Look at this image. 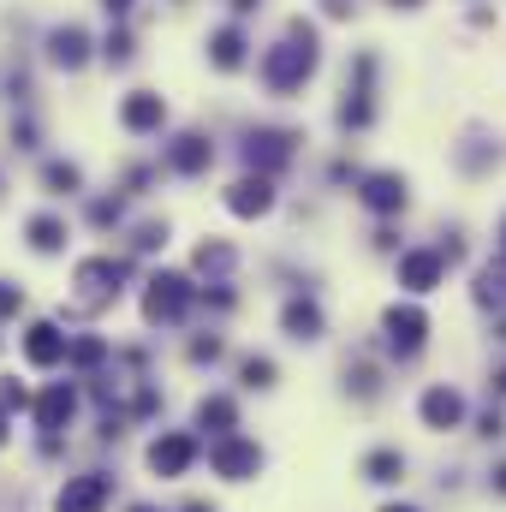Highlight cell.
Masks as SVG:
<instances>
[{
	"instance_id": "obj_1",
	"label": "cell",
	"mask_w": 506,
	"mask_h": 512,
	"mask_svg": "<svg viewBox=\"0 0 506 512\" xmlns=\"http://www.w3.org/2000/svg\"><path fill=\"white\" fill-rule=\"evenodd\" d=\"M316 60H322V48H316V24H304V18H292V30H286V42L262 54V84H268L274 96H292V90H304V84H310V72H316Z\"/></svg>"
},
{
	"instance_id": "obj_2",
	"label": "cell",
	"mask_w": 506,
	"mask_h": 512,
	"mask_svg": "<svg viewBox=\"0 0 506 512\" xmlns=\"http://www.w3.org/2000/svg\"><path fill=\"white\" fill-rule=\"evenodd\" d=\"M381 334H387V352L393 358H417L423 346H429V310L423 304H387V316H381Z\"/></svg>"
},
{
	"instance_id": "obj_3",
	"label": "cell",
	"mask_w": 506,
	"mask_h": 512,
	"mask_svg": "<svg viewBox=\"0 0 506 512\" xmlns=\"http://www.w3.org/2000/svg\"><path fill=\"white\" fill-rule=\"evenodd\" d=\"M191 298H197V286L185 280V274H155L149 280V292H143V322H185V310H191Z\"/></svg>"
},
{
	"instance_id": "obj_4",
	"label": "cell",
	"mask_w": 506,
	"mask_h": 512,
	"mask_svg": "<svg viewBox=\"0 0 506 512\" xmlns=\"http://www.w3.org/2000/svg\"><path fill=\"white\" fill-rule=\"evenodd\" d=\"M393 274H399V292L429 298V292L447 280V256H441V245H417V251H399Z\"/></svg>"
},
{
	"instance_id": "obj_5",
	"label": "cell",
	"mask_w": 506,
	"mask_h": 512,
	"mask_svg": "<svg viewBox=\"0 0 506 512\" xmlns=\"http://www.w3.org/2000/svg\"><path fill=\"white\" fill-rule=\"evenodd\" d=\"M417 423L429 429V435H453V429H465V393L453 382H429L423 387V399H417Z\"/></svg>"
},
{
	"instance_id": "obj_6",
	"label": "cell",
	"mask_w": 506,
	"mask_h": 512,
	"mask_svg": "<svg viewBox=\"0 0 506 512\" xmlns=\"http://www.w3.org/2000/svg\"><path fill=\"white\" fill-rule=\"evenodd\" d=\"M358 203L370 209V215H405V203H411V179L405 173H364L358 179Z\"/></svg>"
},
{
	"instance_id": "obj_7",
	"label": "cell",
	"mask_w": 506,
	"mask_h": 512,
	"mask_svg": "<svg viewBox=\"0 0 506 512\" xmlns=\"http://www.w3.org/2000/svg\"><path fill=\"white\" fill-rule=\"evenodd\" d=\"M376 120V54H358V84H346V102H340V126L364 131Z\"/></svg>"
},
{
	"instance_id": "obj_8",
	"label": "cell",
	"mask_w": 506,
	"mask_h": 512,
	"mask_svg": "<svg viewBox=\"0 0 506 512\" xmlns=\"http://www.w3.org/2000/svg\"><path fill=\"white\" fill-rule=\"evenodd\" d=\"M108 501H114V477L84 471V477H66V489L54 495V512H108Z\"/></svg>"
},
{
	"instance_id": "obj_9",
	"label": "cell",
	"mask_w": 506,
	"mask_h": 512,
	"mask_svg": "<svg viewBox=\"0 0 506 512\" xmlns=\"http://www.w3.org/2000/svg\"><path fill=\"white\" fill-rule=\"evenodd\" d=\"M209 459H215V477H227V483H251L256 471H262V447L245 441V435H221L209 447Z\"/></svg>"
},
{
	"instance_id": "obj_10",
	"label": "cell",
	"mask_w": 506,
	"mask_h": 512,
	"mask_svg": "<svg viewBox=\"0 0 506 512\" xmlns=\"http://www.w3.org/2000/svg\"><path fill=\"white\" fill-rule=\"evenodd\" d=\"M191 459H197V435H185V429H167V435L149 441V471L155 477H185Z\"/></svg>"
},
{
	"instance_id": "obj_11",
	"label": "cell",
	"mask_w": 506,
	"mask_h": 512,
	"mask_svg": "<svg viewBox=\"0 0 506 512\" xmlns=\"http://www.w3.org/2000/svg\"><path fill=\"white\" fill-rule=\"evenodd\" d=\"M72 280L84 286V310H102V304L120 292V262H114V256H84Z\"/></svg>"
},
{
	"instance_id": "obj_12",
	"label": "cell",
	"mask_w": 506,
	"mask_h": 512,
	"mask_svg": "<svg viewBox=\"0 0 506 512\" xmlns=\"http://www.w3.org/2000/svg\"><path fill=\"white\" fill-rule=\"evenodd\" d=\"M227 209H233L239 221L268 215V209H274V173H245V179H233V185H227Z\"/></svg>"
},
{
	"instance_id": "obj_13",
	"label": "cell",
	"mask_w": 506,
	"mask_h": 512,
	"mask_svg": "<svg viewBox=\"0 0 506 512\" xmlns=\"http://www.w3.org/2000/svg\"><path fill=\"white\" fill-rule=\"evenodd\" d=\"M24 358H30L36 370H54V364L72 358V340H66L54 322H30V328H24Z\"/></svg>"
},
{
	"instance_id": "obj_14",
	"label": "cell",
	"mask_w": 506,
	"mask_h": 512,
	"mask_svg": "<svg viewBox=\"0 0 506 512\" xmlns=\"http://www.w3.org/2000/svg\"><path fill=\"white\" fill-rule=\"evenodd\" d=\"M120 126L137 131V137H149V131L167 126V102L155 96V90H131L126 102H120Z\"/></svg>"
},
{
	"instance_id": "obj_15",
	"label": "cell",
	"mask_w": 506,
	"mask_h": 512,
	"mask_svg": "<svg viewBox=\"0 0 506 512\" xmlns=\"http://www.w3.org/2000/svg\"><path fill=\"white\" fill-rule=\"evenodd\" d=\"M322 304L316 298H286V310H280V334L286 340H298V346H310V340H322Z\"/></svg>"
},
{
	"instance_id": "obj_16",
	"label": "cell",
	"mask_w": 506,
	"mask_h": 512,
	"mask_svg": "<svg viewBox=\"0 0 506 512\" xmlns=\"http://www.w3.org/2000/svg\"><path fill=\"white\" fill-rule=\"evenodd\" d=\"M292 131H251V143H245V161H251L256 173H280L286 161H292Z\"/></svg>"
},
{
	"instance_id": "obj_17",
	"label": "cell",
	"mask_w": 506,
	"mask_h": 512,
	"mask_svg": "<svg viewBox=\"0 0 506 512\" xmlns=\"http://www.w3.org/2000/svg\"><path fill=\"white\" fill-rule=\"evenodd\" d=\"M72 411H78V393L66 382H48L42 399H36V429H42V435H60V429L72 423Z\"/></svg>"
},
{
	"instance_id": "obj_18",
	"label": "cell",
	"mask_w": 506,
	"mask_h": 512,
	"mask_svg": "<svg viewBox=\"0 0 506 512\" xmlns=\"http://www.w3.org/2000/svg\"><path fill=\"white\" fill-rule=\"evenodd\" d=\"M209 161H215V149H209L203 131H185V137L167 143V167H173V173H203Z\"/></svg>"
},
{
	"instance_id": "obj_19",
	"label": "cell",
	"mask_w": 506,
	"mask_h": 512,
	"mask_svg": "<svg viewBox=\"0 0 506 512\" xmlns=\"http://www.w3.org/2000/svg\"><path fill=\"white\" fill-rule=\"evenodd\" d=\"M48 60H54V66H66V72H78V66L90 60V36H84L78 24H60V30L48 36Z\"/></svg>"
},
{
	"instance_id": "obj_20",
	"label": "cell",
	"mask_w": 506,
	"mask_h": 512,
	"mask_svg": "<svg viewBox=\"0 0 506 512\" xmlns=\"http://www.w3.org/2000/svg\"><path fill=\"white\" fill-rule=\"evenodd\" d=\"M358 477H364V483H376V489H393V483H405V453H399V447H376V453H364Z\"/></svg>"
},
{
	"instance_id": "obj_21",
	"label": "cell",
	"mask_w": 506,
	"mask_h": 512,
	"mask_svg": "<svg viewBox=\"0 0 506 512\" xmlns=\"http://www.w3.org/2000/svg\"><path fill=\"white\" fill-rule=\"evenodd\" d=\"M197 423H203L215 441L233 435V429H239V399H233V393H209V399L197 405Z\"/></svg>"
},
{
	"instance_id": "obj_22",
	"label": "cell",
	"mask_w": 506,
	"mask_h": 512,
	"mask_svg": "<svg viewBox=\"0 0 506 512\" xmlns=\"http://www.w3.org/2000/svg\"><path fill=\"white\" fill-rule=\"evenodd\" d=\"M471 298H477L483 310H506V262H501V256L477 268V286H471Z\"/></svg>"
},
{
	"instance_id": "obj_23",
	"label": "cell",
	"mask_w": 506,
	"mask_h": 512,
	"mask_svg": "<svg viewBox=\"0 0 506 512\" xmlns=\"http://www.w3.org/2000/svg\"><path fill=\"white\" fill-rule=\"evenodd\" d=\"M24 233H30V251H36V256L66 251V221H60V215H36V221H30Z\"/></svg>"
},
{
	"instance_id": "obj_24",
	"label": "cell",
	"mask_w": 506,
	"mask_h": 512,
	"mask_svg": "<svg viewBox=\"0 0 506 512\" xmlns=\"http://www.w3.org/2000/svg\"><path fill=\"white\" fill-rule=\"evenodd\" d=\"M209 60H215L221 72L245 66V36H239V30H215V42H209Z\"/></svg>"
},
{
	"instance_id": "obj_25",
	"label": "cell",
	"mask_w": 506,
	"mask_h": 512,
	"mask_svg": "<svg viewBox=\"0 0 506 512\" xmlns=\"http://www.w3.org/2000/svg\"><path fill=\"white\" fill-rule=\"evenodd\" d=\"M42 185H48V197H78L84 173H78L72 161H48V167H42Z\"/></svg>"
},
{
	"instance_id": "obj_26",
	"label": "cell",
	"mask_w": 506,
	"mask_h": 512,
	"mask_svg": "<svg viewBox=\"0 0 506 512\" xmlns=\"http://www.w3.org/2000/svg\"><path fill=\"white\" fill-rule=\"evenodd\" d=\"M495 161H501V149H483V137H471V143H459V167H465L471 179H477V173H489Z\"/></svg>"
},
{
	"instance_id": "obj_27",
	"label": "cell",
	"mask_w": 506,
	"mask_h": 512,
	"mask_svg": "<svg viewBox=\"0 0 506 512\" xmlns=\"http://www.w3.org/2000/svg\"><path fill=\"white\" fill-rule=\"evenodd\" d=\"M274 376H280V370H274V358H245V364H239V382L256 387V393H268Z\"/></svg>"
},
{
	"instance_id": "obj_28",
	"label": "cell",
	"mask_w": 506,
	"mask_h": 512,
	"mask_svg": "<svg viewBox=\"0 0 506 512\" xmlns=\"http://www.w3.org/2000/svg\"><path fill=\"white\" fill-rule=\"evenodd\" d=\"M233 262H239V256H233V245H221V239H215V245H197V268H203V274H227Z\"/></svg>"
},
{
	"instance_id": "obj_29",
	"label": "cell",
	"mask_w": 506,
	"mask_h": 512,
	"mask_svg": "<svg viewBox=\"0 0 506 512\" xmlns=\"http://www.w3.org/2000/svg\"><path fill=\"white\" fill-rule=\"evenodd\" d=\"M346 387H352L358 399H376V393H381V376H376V370H370V364H358V370L346 364Z\"/></svg>"
},
{
	"instance_id": "obj_30",
	"label": "cell",
	"mask_w": 506,
	"mask_h": 512,
	"mask_svg": "<svg viewBox=\"0 0 506 512\" xmlns=\"http://www.w3.org/2000/svg\"><path fill=\"white\" fill-rule=\"evenodd\" d=\"M102 358H108V340H72V358H66V364L90 370V364H102Z\"/></svg>"
},
{
	"instance_id": "obj_31",
	"label": "cell",
	"mask_w": 506,
	"mask_h": 512,
	"mask_svg": "<svg viewBox=\"0 0 506 512\" xmlns=\"http://www.w3.org/2000/svg\"><path fill=\"white\" fill-rule=\"evenodd\" d=\"M120 215H126L120 197H96V203H90V221H96V227H120Z\"/></svg>"
},
{
	"instance_id": "obj_32",
	"label": "cell",
	"mask_w": 506,
	"mask_h": 512,
	"mask_svg": "<svg viewBox=\"0 0 506 512\" xmlns=\"http://www.w3.org/2000/svg\"><path fill=\"white\" fill-rule=\"evenodd\" d=\"M477 435H483V441H501V435H506V411H501V405H489V411L477 417Z\"/></svg>"
},
{
	"instance_id": "obj_33",
	"label": "cell",
	"mask_w": 506,
	"mask_h": 512,
	"mask_svg": "<svg viewBox=\"0 0 506 512\" xmlns=\"http://www.w3.org/2000/svg\"><path fill=\"white\" fill-rule=\"evenodd\" d=\"M131 245H137V251H155V245H167V221H143Z\"/></svg>"
},
{
	"instance_id": "obj_34",
	"label": "cell",
	"mask_w": 506,
	"mask_h": 512,
	"mask_svg": "<svg viewBox=\"0 0 506 512\" xmlns=\"http://www.w3.org/2000/svg\"><path fill=\"white\" fill-rule=\"evenodd\" d=\"M102 54H108L114 66H126V60H131V36H126V30H114V36L102 42Z\"/></svg>"
},
{
	"instance_id": "obj_35",
	"label": "cell",
	"mask_w": 506,
	"mask_h": 512,
	"mask_svg": "<svg viewBox=\"0 0 506 512\" xmlns=\"http://www.w3.org/2000/svg\"><path fill=\"white\" fill-rule=\"evenodd\" d=\"M18 310H24V292H18V286H6V280H0V322H12V316H18Z\"/></svg>"
},
{
	"instance_id": "obj_36",
	"label": "cell",
	"mask_w": 506,
	"mask_h": 512,
	"mask_svg": "<svg viewBox=\"0 0 506 512\" xmlns=\"http://www.w3.org/2000/svg\"><path fill=\"white\" fill-rule=\"evenodd\" d=\"M24 405H30V393H24V387H18V382H0V411H24Z\"/></svg>"
},
{
	"instance_id": "obj_37",
	"label": "cell",
	"mask_w": 506,
	"mask_h": 512,
	"mask_svg": "<svg viewBox=\"0 0 506 512\" xmlns=\"http://www.w3.org/2000/svg\"><path fill=\"white\" fill-rule=\"evenodd\" d=\"M221 358V340L209 334V340H191V364H215Z\"/></svg>"
},
{
	"instance_id": "obj_38",
	"label": "cell",
	"mask_w": 506,
	"mask_h": 512,
	"mask_svg": "<svg viewBox=\"0 0 506 512\" xmlns=\"http://www.w3.org/2000/svg\"><path fill=\"white\" fill-rule=\"evenodd\" d=\"M489 489H495V495H501V501H506V459H501V465H495V471H489Z\"/></svg>"
},
{
	"instance_id": "obj_39",
	"label": "cell",
	"mask_w": 506,
	"mask_h": 512,
	"mask_svg": "<svg viewBox=\"0 0 506 512\" xmlns=\"http://www.w3.org/2000/svg\"><path fill=\"white\" fill-rule=\"evenodd\" d=\"M489 393H501V399H506V364L495 370V376H489Z\"/></svg>"
},
{
	"instance_id": "obj_40",
	"label": "cell",
	"mask_w": 506,
	"mask_h": 512,
	"mask_svg": "<svg viewBox=\"0 0 506 512\" xmlns=\"http://www.w3.org/2000/svg\"><path fill=\"white\" fill-rule=\"evenodd\" d=\"M495 256L506 262V215H501V227H495Z\"/></svg>"
},
{
	"instance_id": "obj_41",
	"label": "cell",
	"mask_w": 506,
	"mask_h": 512,
	"mask_svg": "<svg viewBox=\"0 0 506 512\" xmlns=\"http://www.w3.org/2000/svg\"><path fill=\"white\" fill-rule=\"evenodd\" d=\"M102 6H108L114 18H126V12H131V0H102Z\"/></svg>"
},
{
	"instance_id": "obj_42",
	"label": "cell",
	"mask_w": 506,
	"mask_h": 512,
	"mask_svg": "<svg viewBox=\"0 0 506 512\" xmlns=\"http://www.w3.org/2000/svg\"><path fill=\"white\" fill-rule=\"evenodd\" d=\"M381 512H417V507H411V501H387Z\"/></svg>"
},
{
	"instance_id": "obj_43",
	"label": "cell",
	"mask_w": 506,
	"mask_h": 512,
	"mask_svg": "<svg viewBox=\"0 0 506 512\" xmlns=\"http://www.w3.org/2000/svg\"><path fill=\"white\" fill-rule=\"evenodd\" d=\"M185 512H215L209 501H185Z\"/></svg>"
},
{
	"instance_id": "obj_44",
	"label": "cell",
	"mask_w": 506,
	"mask_h": 512,
	"mask_svg": "<svg viewBox=\"0 0 506 512\" xmlns=\"http://www.w3.org/2000/svg\"><path fill=\"white\" fill-rule=\"evenodd\" d=\"M387 6H405V12H411V6H423V0H387Z\"/></svg>"
},
{
	"instance_id": "obj_45",
	"label": "cell",
	"mask_w": 506,
	"mask_h": 512,
	"mask_svg": "<svg viewBox=\"0 0 506 512\" xmlns=\"http://www.w3.org/2000/svg\"><path fill=\"white\" fill-rule=\"evenodd\" d=\"M126 512H161V507H149V501H137V507H126Z\"/></svg>"
},
{
	"instance_id": "obj_46",
	"label": "cell",
	"mask_w": 506,
	"mask_h": 512,
	"mask_svg": "<svg viewBox=\"0 0 506 512\" xmlns=\"http://www.w3.org/2000/svg\"><path fill=\"white\" fill-rule=\"evenodd\" d=\"M0 447H6V411H0Z\"/></svg>"
}]
</instances>
